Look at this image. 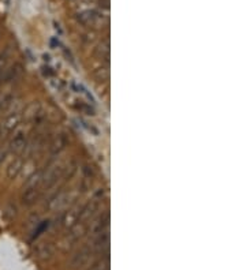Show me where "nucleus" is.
Masks as SVG:
<instances>
[{"instance_id": "1", "label": "nucleus", "mask_w": 246, "mask_h": 270, "mask_svg": "<svg viewBox=\"0 0 246 270\" xmlns=\"http://www.w3.org/2000/svg\"><path fill=\"white\" fill-rule=\"evenodd\" d=\"M45 175H47V164L29 176V179L23 186V193H22V202L26 206H32L33 203H36V201L42 194Z\"/></svg>"}, {"instance_id": "2", "label": "nucleus", "mask_w": 246, "mask_h": 270, "mask_svg": "<svg viewBox=\"0 0 246 270\" xmlns=\"http://www.w3.org/2000/svg\"><path fill=\"white\" fill-rule=\"evenodd\" d=\"M20 119H22V108L18 107L17 109L11 111L6 117L0 122V139H4L18 127Z\"/></svg>"}, {"instance_id": "3", "label": "nucleus", "mask_w": 246, "mask_h": 270, "mask_svg": "<svg viewBox=\"0 0 246 270\" xmlns=\"http://www.w3.org/2000/svg\"><path fill=\"white\" fill-rule=\"evenodd\" d=\"M95 255V249L89 243H86V246H83L82 249H80L71 258V261H70L71 269H83V268H86Z\"/></svg>"}, {"instance_id": "4", "label": "nucleus", "mask_w": 246, "mask_h": 270, "mask_svg": "<svg viewBox=\"0 0 246 270\" xmlns=\"http://www.w3.org/2000/svg\"><path fill=\"white\" fill-rule=\"evenodd\" d=\"M27 141H29V135H27V131L25 129L17 130L14 133L13 138L8 141L7 146H8V152L10 154L14 155H20L25 148H26Z\"/></svg>"}, {"instance_id": "5", "label": "nucleus", "mask_w": 246, "mask_h": 270, "mask_svg": "<svg viewBox=\"0 0 246 270\" xmlns=\"http://www.w3.org/2000/svg\"><path fill=\"white\" fill-rule=\"evenodd\" d=\"M77 19L83 26H96L102 22V14H99L93 10H86L77 15Z\"/></svg>"}, {"instance_id": "6", "label": "nucleus", "mask_w": 246, "mask_h": 270, "mask_svg": "<svg viewBox=\"0 0 246 270\" xmlns=\"http://www.w3.org/2000/svg\"><path fill=\"white\" fill-rule=\"evenodd\" d=\"M68 134L67 133H62V134H59L55 139H52L51 141V143H49V158H55V155H59L66 149V146H67L68 143Z\"/></svg>"}, {"instance_id": "7", "label": "nucleus", "mask_w": 246, "mask_h": 270, "mask_svg": "<svg viewBox=\"0 0 246 270\" xmlns=\"http://www.w3.org/2000/svg\"><path fill=\"white\" fill-rule=\"evenodd\" d=\"M25 164H26V162L23 161L20 155H17V158H15V160L8 165V168H7V177L11 179V180L17 179V177L20 175L22 169L25 168Z\"/></svg>"}, {"instance_id": "8", "label": "nucleus", "mask_w": 246, "mask_h": 270, "mask_svg": "<svg viewBox=\"0 0 246 270\" xmlns=\"http://www.w3.org/2000/svg\"><path fill=\"white\" fill-rule=\"evenodd\" d=\"M109 54H111V45H109V39L105 37L104 40L99 44V47L96 48V55L105 61V64L109 63Z\"/></svg>"}, {"instance_id": "9", "label": "nucleus", "mask_w": 246, "mask_h": 270, "mask_svg": "<svg viewBox=\"0 0 246 270\" xmlns=\"http://www.w3.org/2000/svg\"><path fill=\"white\" fill-rule=\"evenodd\" d=\"M55 249L51 243H40L36 249V255L40 259H49L54 255Z\"/></svg>"}, {"instance_id": "10", "label": "nucleus", "mask_w": 246, "mask_h": 270, "mask_svg": "<svg viewBox=\"0 0 246 270\" xmlns=\"http://www.w3.org/2000/svg\"><path fill=\"white\" fill-rule=\"evenodd\" d=\"M95 77L97 78V81L105 82L109 79V67L108 64H105V67H100L95 73Z\"/></svg>"}, {"instance_id": "11", "label": "nucleus", "mask_w": 246, "mask_h": 270, "mask_svg": "<svg viewBox=\"0 0 246 270\" xmlns=\"http://www.w3.org/2000/svg\"><path fill=\"white\" fill-rule=\"evenodd\" d=\"M93 270H109V257L108 255H104L102 261L96 265Z\"/></svg>"}, {"instance_id": "12", "label": "nucleus", "mask_w": 246, "mask_h": 270, "mask_svg": "<svg viewBox=\"0 0 246 270\" xmlns=\"http://www.w3.org/2000/svg\"><path fill=\"white\" fill-rule=\"evenodd\" d=\"M10 155V152H8V146L6 145H1L0 146V165L3 164V162L6 161V158Z\"/></svg>"}, {"instance_id": "13", "label": "nucleus", "mask_w": 246, "mask_h": 270, "mask_svg": "<svg viewBox=\"0 0 246 270\" xmlns=\"http://www.w3.org/2000/svg\"><path fill=\"white\" fill-rule=\"evenodd\" d=\"M7 60H8V52H1L0 54V74H1V71L6 68L7 66Z\"/></svg>"}, {"instance_id": "14", "label": "nucleus", "mask_w": 246, "mask_h": 270, "mask_svg": "<svg viewBox=\"0 0 246 270\" xmlns=\"http://www.w3.org/2000/svg\"><path fill=\"white\" fill-rule=\"evenodd\" d=\"M99 3H100L99 6L102 7V8H104V10H108L109 8V0H100Z\"/></svg>"}]
</instances>
